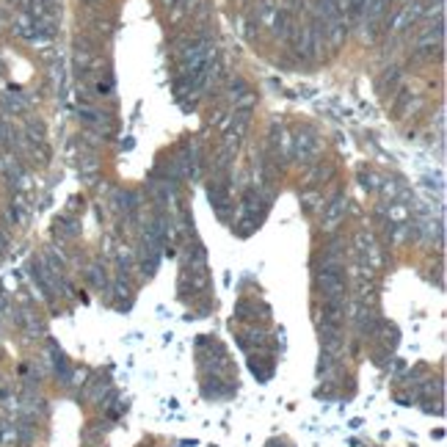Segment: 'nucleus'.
Wrapping results in <instances>:
<instances>
[{
    "mask_svg": "<svg viewBox=\"0 0 447 447\" xmlns=\"http://www.w3.org/2000/svg\"><path fill=\"white\" fill-rule=\"evenodd\" d=\"M317 282H320V293L326 301H345V282L337 268H323Z\"/></svg>",
    "mask_w": 447,
    "mask_h": 447,
    "instance_id": "obj_1",
    "label": "nucleus"
},
{
    "mask_svg": "<svg viewBox=\"0 0 447 447\" xmlns=\"http://www.w3.org/2000/svg\"><path fill=\"white\" fill-rule=\"evenodd\" d=\"M345 216V199L343 196H337L334 202H331V207L326 210V229H331V226H337V221Z\"/></svg>",
    "mask_w": 447,
    "mask_h": 447,
    "instance_id": "obj_2",
    "label": "nucleus"
}]
</instances>
